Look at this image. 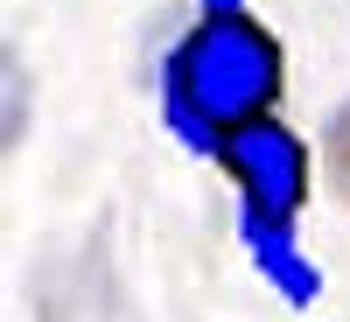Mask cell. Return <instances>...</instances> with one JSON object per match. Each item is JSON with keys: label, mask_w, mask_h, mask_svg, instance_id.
<instances>
[{"label": "cell", "mask_w": 350, "mask_h": 322, "mask_svg": "<svg viewBox=\"0 0 350 322\" xmlns=\"http://www.w3.org/2000/svg\"><path fill=\"white\" fill-rule=\"evenodd\" d=\"M231 231H239L245 259L259 267V280H267L287 308H315L323 301V267L308 259L301 224H280V217H259V211H231Z\"/></svg>", "instance_id": "3957f363"}, {"label": "cell", "mask_w": 350, "mask_h": 322, "mask_svg": "<svg viewBox=\"0 0 350 322\" xmlns=\"http://www.w3.org/2000/svg\"><path fill=\"white\" fill-rule=\"evenodd\" d=\"M211 168L231 183V211H259L280 224H301V211L315 203V183H323V155L287 126V112L231 126L211 148Z\"/></svg>", "instance_id": "7a4b0ae2"}, {"label": "cell", "mask_w": 350, "mask_h": 322, "mask_svg": "<svg viewBox=\"0 0 350 322\" xmlns=\"http://www.w3.org/2000/svg\"><path fill=\"white\" fill-rule=\"evenodd\" d=\"M315 155H323V183L350 203V98H336V105H329L323 133H315Z\"/></svg>", "instance_id": "277c9868"}, {"label": "cell", "mask_w": 350, "mask_h": 322, "mask_svg": "<svg viewBox=\"0 0 350 322\" xmlns=\"http://www.w3.org/2000/svg\"><path fill=\"white\" fill-rule=\"evenodd\" d=\"M154 105L161 126L183 140L189 155L211 161V148L231 126L273 120L287 112V42L259 8H196L168 36L154 64Z\"/></svg>", "instance_id": "6da1fadb"}, {"label": "cell", "mask_w": 350, "mask_h": 322, "mask_svg": "<svg viewBox=\"0 0 350 322\" xmlns=\"http://www.w3.org/2000/svg\"><path fill=\"white\" fill-rule=\"evenodd\" d=\"M196 8H211V14H224V8H252V0H196Z\"/></svg>", "instance_id": "5b68a950"}]
</instances>
